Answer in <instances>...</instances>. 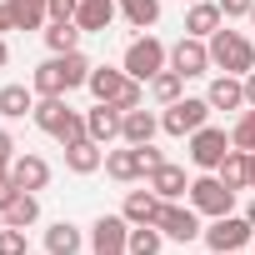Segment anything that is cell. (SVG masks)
Here are the masks:
<instances>
[{"instance_id":"1","label":"cell","mask_w":255,"mask_h":255,"mask_svg":"<svg viewBox=\"0 0 255 255\" xmlns=\"http://www.w3.org/2000/svg\"><path fill=\"white\" fill-rule=\"evenodd\" d=\"M90 70H95V65H90L80 50H70V55H50L45 65H35L30 85H35V95H65V90L85 85V80H90Z\"/></svg>"},{"instance_id":"2","label":"cell","mask_w":255,"mask_h":255,"mask_svg":"<svg viewBox=\"0 0 255 255\" xmlns=\"http://www.w3.org/2000/svg\"><path fill=\"white\" fill-rule=\"evenodd\" d=\"M30 120L40 125L45 135H55L60 145H70V140L85 135V115H75V110L65 105V95H40L35 110H30Z\"/></svg>"},{"instance_id":"3","label":"cell","mask_w":255,"mask_h":255,"mask_svg":"<svg viewBox=\"0 0 255 255\" xmlns=\"http://www.w3.org/2000/svg\"><path fill=\"white\" fill-rule=\"evenodd\" d=\"M205 45H210V65H215V70H225V75H250V70H255V45H250L240 30H225V25H220Z\"/></svg>"},{"instance_id":"4","label":"cell","mask_w":255,"mask_h":255,"mask_svg":"<svg viewBox=\"0 0 255 255\" xmlns=\"http://www.w3.org/2000/svg\"><path fill=\"white\" fill-rule=\"evenodd\" d=\"M170 65V50L155 40V35H140V40H130V45H125V75H130V80H140V85H150L160 70Z\"/></svg>"},{"instance_id":"5","label":"cell","mask_w":255,"mask_h":255,"mask_svg":"<svg viewBox=\"0 0 255 255\" xmlns=\"http://www.w3.org/2000/svg\"><path fill=\"white\" fill-rule=\"evenodd\" d=\"M235 195H240V190H230L215 170H200V175L190 180V205H195L200 215H210V220H215V215H230V210H235Z\"/></svg>"},{"instance_id":"6","label":"cell","mask_w":255,"mask_h":255,"mask_svg":"<svg viewBox=\"0 0 255 255\" xmlns=\"http://www.w3.org/2000/svg\"><path fill=\"white\" fill-rule=\"evenodd\" d=\"M200 125H210V100L200 95H180L175 105H165V115H160V130L165 135H195Z\"/></svg>"},{"instance_id":"7","label":"cell","mask_w":255,"mask_h":255,"mask_svg":"<svg viewBox=\"0 0 255 255\" xmlns=\"http://www.w3.org/2000/svg\"><path fill=\"white\" fill-rule=\"evenodd\" d=\"M190 140V165L195 170H220V160L235 150L230 145V130H215V125H200L195 135H185Z\"/></svg>"},{"instance_id":"8","label":"cell","mask_w":255,"mask_h":255,"mask_svg":"<svg viewBox=\"0 0 255 255\" xmlns=\"http://www.w3.org/2000/svg\"><path fill=\"white\" fill-rule=\"evenodd\" d=\"M255 235V225L245 220V215H215L210 225H205V245L215 250V255H230V250H245V240Z\"/></svg>"},{"instance_id":"9","label":"cell","mask_w":255,"mask_h":255,"mask_svg":"<svg viewBox=\"0 0 255 255\" xmlns=\"http://www.w3.org/2000/svg\"><path fill=\"white\" fill-rule=\"evenodd\" d=\"M155 225L165 230V240H180V245H185V240H195V235H205V225H200V210H195L190 200H185V205H180V200H165Z\"/></svg>"},{"instance_id":"10","label":"cell","mask_w":255,"mask_h":255,"mask_svg":"<svg viewBox=\"0 0 255 255\" xmlns=\"http://www.w3.org/2000/svg\"><path fill=\"white\" fill-rule=\"evenodd\" d=\"M125 240H130V220H125V215H100L90 225L95 255H125Z\"/></svg>"},{"instance_id":"11","label":"cell","mask_w":255,"mask_h":255,"mask_svg":"<svg viewBox=\"0 0 255 255\" xmlns=\"http://www.w3.org/2000/svg\"><path fill=\"white\" fill-rule=\"evenodd\" d=\"M170 70H180L185 80H190V75H205V70H210V45L195 40V35H180V40L170 45Z\"/></svg>"},{"instance_id":"12","label":"cell","mask_w":255,"mask_h":255,"mask_svg":"<svg viewBox=\"0 0 255 255\" xmlns=\"http://www.w3.org/2000/svg\"><path fill=\"white\" fill-rule=\"evenodd\" d=\"M120 125H125V110L110 105V100H95V110H85V135L100 140V145L120 140Z\"/></svg>"},{"instance_id":"13","label":"cell","mask_w":255,"mask_h":255,"mask_svg":"<svg viewBox=\"0 0 255 255\" xmlns=\"http://www.w3.org/2000/svg\"><path fill=\"white\" fill-rule=\"evenodd\" d=\"M105 175H110V180H120V185H130V180L150 175V165H145L140 145H125V150H105Z\"/></svg>"},{"instance_id":"14","label":"cell","mask_w":255,"mask_h":255,"mask_svg":"<svg viewBox=\"0 0 255 255\" xmlns=\"http://www.w3.org/2000/svg\"><path fill=\"white\" fill-rule=\"evenodd\" d=\"M205 100L210 110H245V75H215Z\"/></svg>"},{"instance_id":"15","label":"cell","mask_w":255,"mask_h":255,"mask_svg":"<svg viewBox=\"0 0 255 255\" xmlns=\"http://www.w3.org/2000/svg\"><path fill=\"white\" fill-rule=\"evenodd\" d=\"M100 165H105V145H100V140L80 135V140H70V145H65V170L90 175V170H100Z\"/></svg>"},{"instance_id":"16","label":"cell","mask_w":255,"mask_h":255,"mask_svg":"<svg viewBox=\"0 0 255 255\" xmlns=\"http://www.w3.org/2000/svg\"><path fill=\"white\" fill-rule=\"evenodd\" d=\"M155 130H160V115L155 110H125V125H120V140L125 145H150L155 140Z\"/></svg>"},{"instance_id":"17","label":"cell","mask_w":255,"mask_h":255,"mask_svg":"<svg viewBox=\"0 0 255 255\" xmlns=\"http://www.w3.org/2000/svg\"><path fill=\"white\" fill-rule=\"evenodd\" d=\"M160 205H165V200H160V195L145 185V190H130V195H125L120 215L130 220V225H155V220H160Z\"/></svg>"},{"instance_id":"18","label":"cell","mask_w":255,"mask_h":255,"mask_svg":"<svg viewBox=\"0 0 255 255\" xmlns=\"http://www.w3.org/2000/svg\"><path fill=\"white\" fill-rule=\"evenodd\" d=\"M220 25H225V15H220L215 0H195V5L185 10V35H195V40H210Z\"/></svg>"},{"instance_id":"19","label":"cell","mask_w":255,"mask_h":255,"mask_svg":"<svg viewBox=\"0 0 255 255\" xmlns=\"http://www.w3.org/2000/svg\"><path fill=\"white\" fill-rule=\"evenodd\" d=\"M10 180H15L20 190H45V185H50V165H45L40 155H30V150H25V155H15V160H10Z\"/></svg>"},{"instance_id":"20","label":"cell","mask_w":255,"mask_h":255,"mask_svg":"<svg viewBox=\"0 0 255 255\" xmlns=\"http://www.w3.org/2000/svg\"><path fill=\"white\" fill-rule=\"evenodd\" d=\"M145 185H150L160 200H180V195H190V180H185V170H180V165H170V160H165V165H155V170L145 175Z\"/></svg>"},{"instance_id":"21","label":"cell","mask_w":255,"mask_h":255,"mask_svg":"<svg viewBox=\"0 0 255 255\" xmlns=\"http://www.w3.org/2000/svg\"><path fill=\"white\" fill-rule=\"evenodd\" d=\"M5 10H10V25H15V30H40V25H50V0H5Z\"/></svg>"},{"instance_id":"22","label":"cell","mask_w":255,"mask_h":255,"mask_svg":"<svg viewBox=\"0 0 255 255\" xmlns=\"http://www.w3.org/2000/svg\"><path fill=\"white\" fill-rule=\"evenodd\" d=\"M80 245H85V230L70 220H55L45 230V255H80Z\"/></svg>"},{"instance_id":"23","label":"cell","mask_w":255,"mask_h":255,"mask_svg":"<svg viewBox=\"0 0 255 255\" xmlns=\"http://www.w3.org/2000/svg\"><path fill=\"white\" fill-rule=\"evenodd\" d=\"M110 20H115V0H80V10H75V25H80L85 35L110 30Z\"/></svg>"},{"instance_id":"24","label":"cell","mask_w":255,"mask_h":255,"mask_svg":"<svg viewBox=\"0 0 255 255\" xmlns=\"http://www.w3.org/2000/svg\"><path fill=\"white\" fill-rule=\"evenodd\" d=\"M35 110V85H0V115L5 120H25Z\"/></svg>"},{"instance_id":"25","label":"cell","mask_w":255,"mask_h":255,"mask_svg":"<svg viewBox=\"0 0 255 255\" xmlns=\"http://www.w3.org/2000/svg\"><path fill=\"white\" fill-rule=\"evenodd\" d=\"M85 85H90V95H95V100H115L125 85H130V75H125V70H110V65H95Z\"/></svg>"},{"instance_id":"26","label":"cell","mask_w":255,"mask_h":255,"mask_svg":"<svg viewBox=\"0 0 255 255\" xmlns=\"http://www.w3.org/2000/svg\"><path fill=\"white\" fill-rule=\"evenodd\" d=\"M80 25L75 20H50L45 25V45H50V55H70V50H80Z\"/></svg>"},{"instance_id":"27","label":"cell","mask_w":255,"mask_h":255,"mask_svg":"<svg viewBox=\"0 0 255 255\" xmlns=\"http://www.w3.org/2000/svg\"><path fill=\"white\" fill-rule=\"evenodd\" d=\"M230 190H250V150H230L225 160H220V170H215Z\"/></svg>"},{"instance_id":"28","label":"cell","mask_w":255,"mask_h":255,"mask_svg":"<svg viewBox=\"0 0 255 255\" xmlns=\"http://www.w3.org/2000/svg\"><path fill=\"white\" fill-rule=\"evenodd\" d=\"M165 230L160 225H130V240H125V255H160Z\"/></svg>"},{"instance_id":"29","label":"cell","mask_w":255,"mask_h":255,"mask_svg":"<svg viewBox=\"0 0 255 255\" xmlns=\"http://www.w3.org/2000/svg\"><path fill=\"white\" fill-rule=\"evenodd\" d=\"M120 15L130 20L135 30H150L160 20V0H120Z\"/></svg>"},{"instance_id":"30","label":"cell","mask_w":255,"mask_h":255,"mask_svg":"<svg viewBox=\"0 0 255 255\" xmlns=\"http://www.w3.org/2000/svg\"><path fill=\"white\" fill-rule=\"evenodd\" d=\"M150 95H155V100H160V105H175V100H180V95H185V75H180V70H170V65H165V70H160V75H155V80H150Z\"/></svg>"},{"instance_id":"31","label":"cell","mask_w":255,"mask_h":255,"mask_svg":"<svg viewBox=\"0 0 255 255\" xmlns=\"http://www.w3.org/2000/svg\"><path fill=\"white\" fill-rule=\"evenodd\" d=\"M35 220H40V200H35V190H20V195H15V205L5 210V225L25 230V225H35Z\"/></svg>"},{"instance_id":"32","label":"cell","mask_w":255,"mask_h":255,"mask_svg":"<svg viewBox=\"0 0 255 255\" xmlns=\"http://www.w3.org/2000/svg\"><path fill=\"white\" fill-rule=\"evenodd\" d=\"M230 145H235V150H255V105H245V115L235 120V130H230Z\"/></svg>"},{"instance_id":"33","label":"cell","mask_w":255,"mask_h":255,"mask_svg":"<svg viewBox=\"0 0 255 255\" xmlns=\"http://www.w3.org/2000/svg\"><path fill=\"white\" fill-rule=\"evenodd\" d=\"M0 255H30L25 230H15V225H5V230H0Z\"/></svg>"},{"instance_id":"34","label":"cell","mask_w":255,"mask_h":255,"mask_svg":"<svg viewBox=\"0 0 255 255\" xmlns=\"http://www.w3.org/2000/svg\"><path fill=\"white\" fill-rule=\"evenodd\" d=\"M140 100H145V90H140V80H130V85H125V90H120V95L110 100V105H120V110H135Z\"/></svg>"},{"instance_id":"35","label":"cell","mask_w":255,"mask_h":255,"mask_svg":"<svg viewBox=\"0 0 255 255\" xmlns=\"http://www.w3.org/2000/svg\"><path fill=\"white\" fill-rule=\"evenodd\" d=\"M215 5H220L225 20H235V15H250V10H255V0H215Z\"/></svg>"},{"instance_id":"36","label":"cell","mask_w":255,"mask_h":255,"mask_svg":"<svg viewBox=\"0 0 255 255\" xmlns=\"http://www.w3.org/2000/svg\"><path fill=\"white\" fill-rule=\"evenodd\" d=\"M80 0H50V20H75Z\"/></svg>"},{"instance_id":"37","label":"cell","mask_w":255,"mask_h":255,"mask_svg":"<svg viewBox=\"0 0 255 255\" xmlns=\"http://www.w3.org/2000/svg\"><path fill=\"white\" fill-rule=\"evenodd\" d=\"M15 195H20V185H15V180L5 175V180H0V215H5V210L15 205Z\"/></svg>"},{"instance_id":"38","label":"cell","mask_w":255,"mask_h":255,"mask_svg":"<svg viewBox=\"0 0 255 255\" xmlns=\"http://www.w3.org/2000/svg\"><path fill=\"white\" fill-rule=\"evenodd\" d=\"M140 155H145V165H150V170H155V165H165V155H160L155 145H140Z\"/></svg>"},{"instance_id":"39","label":"cell","mask_w":255,"mask_h":255,"mask_svg":"<svg viewBox=\"0 0 255 255\" xmlns=\"http://www.w3.org/2000/svg\"><path fill=\"white\" fill-rule=\"evenodd\" d=\"M10 150H15V140H10V130H0V155H5V160H15Z\"/></svg>"},{"instance_id":"40","label":"cell","mask_w":255,"mask_h":255,"mask_svg":"<svg viewBox=\"0 0 255 255\" xmlns=\"http://www.w3.org/2000/svg\"><path fill=\"white\" fill-rule=\"evenodd\" d=\"M245 105H255V70L245 75Z\"/></svg>"},{"instance_id":"41","label":"cell","mask_w":255,"mask_h":255,"mask_svg":"<svg viewBox=\"0 0 255 255\" xmlns=\"http://www.w3.org/2000/svg\"><path fill=\"white\" fill-rule=\"evenodd\" d=\"M0 30H15V25H10V10H5V5H0Z\"/></svg>"},{"instance_id":"42","label":"cell","mask_w":255,"mask_h":255,"mask_svg":"<svg viewBox=\"0 0 255 255\" xmlns=\"http://www.w3.org/2000/svg\"><path fill=\"white\" fill-rule=\"evenodd\" d=\"M5 175H10V160H5V155H0V180H5Z\"/></svg>"},{"instance_id":"43","label":"cell","mask_w":255,"mask_h":255,"mask_svg":"<svg viewBox=\"0 0 255 255\" xmlns=\"http://www.w3.org/2000/svg\"><path fill=\"white\" fill-rule=\"evenodd\" d=\"M245 220H250V225H255V200H250V205H245Z\"/></svg>"},{"instance_id":"44","label":"cell","mask_w":255,"mask_h":255,"mask_svg":"<svg viewBox=\"0 0 255 255\" xmlns=\"http://www.w3.org/2000/svg\"><path fill=\"white\" fill-rule=\"evenodd\" d=\"M250 190H255V150H250Z\"/></svg>"},{"instance_id":"45","label":"cell","mask_w":255,"mask_h":255,"mask_svg":"<svg viewBox=\"0 0 255 255\" xmlns=\"http://www.w3.org/2000/svg\"><path fill=\"white\" fill-rule=\"evenodd\" d=\"M5 60H10V50H5V40H0V65H5Z\"/></svg>"},{"instance_id":"46","label":"cell","mask_w":255,"mask_h":255,"mask_svg":"<svg viewBox=\"0 0 255 255\" xmlns=\"http://www.w3.org/2000/svg\"><path fill=\"white\" fill-rule=\"evenodd\" d=\"M0 230H5V215H0Z\"/></svg>"},{"instance_id":"47","label":"cell","mask_w":255,"mask_h":255,"mask_svg":"<svg viewBox=\"0 0 255 255\" xmlns=\"http://www.w3.org/2000/svg\"><path fill=\"white\" fill-rule=\"evenodd\" d=\"M250 25H255V10H250Z\"/></svg>"},{"instance_id":"48","label":"cell","mask_w":255,"mask_h":255,"mask_svg":"<svg viewBox=\"0 0 255 255\" xmlns=\"http://www.w3.org/2000/svg\"><path fill=\"white\" fill-rule=\"evenodd\" d=\"M185 5H195V0H185Z\"/></svg>"},{"instance_id":"49","label":"cell","mask_w":255,"mask_h":255,"mask_svg":"<svg viewBox=\"0 0 255 255\" xmlns=\"http://www.w3.org/2000/svg\"><path fill=\"white\" fill-rule=\"evenodd\" d=\"M230 255H240V250H230Z\"/></svg>"}]
</instances>
